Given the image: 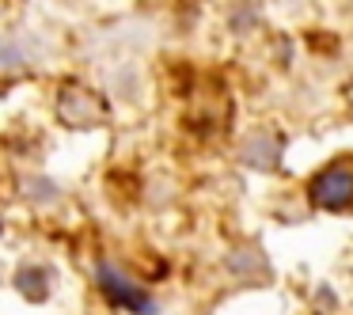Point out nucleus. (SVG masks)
Instances as JSON below:
<instances>
[{"mask_svg":"<svg viewBox=\"0 0 353 315\" xmlns=\"http://www.w3.org/2000/svg\"><path fill=\"white\" fill-rule=\"evenodd\" d=\"M307 194H312V205H319V209H338V213L353 209V160L327 163L312 179Z\"/></svg>","mask_w":353,"mask_h":315,"instance_id":"nucleus-1","label":"nucleus"},{"mask_svg":"<svg viewBox=\"0 0 353 315\" xmlns=\"http://www.w3.org/2000/svg\"><path fill=\"white\" fill-rule=\"evenodd\" d=\"M95 277H99V289L107 292L118 307H130V312H137V315H152L156 312V300L148 296V289H141L137 281H130L114 262H99Z\"/></svg>","mask_w":353,"mask_h":315,"instance_id":"nucleus-2","label":"nucleus"},{"mask_svg":"<svg viewBox=\"0 0 353 315\" xmlns=\"http://www.w3.org/2000/svg\"><path fill=\"white\" fill-rule=\"evenodd\" d=\"M243 160L259 163V167H270V163L277 160V137H270V133H254V137L243 145Z\"/></svg>","mask_w":353,"mask_h":315,"instance_id":"nucleus-3","label":"nucleus"},{"mask_svg":"<svg viewBox=\"0 0 353 315\" xmlns=\"http://www.w3.org/2000/svg\"><path fill=\"white\" fill-rule=\"evenodd\" d=\"M16 285H19L23 292H34V300H42V296H46V281H42V270H39V266L19 270V274H16Z\"/></svg>","mask_w":353,"mask_h":315,"instance_id":"nucleus-4","label":"nucleus"}]
</instances>
